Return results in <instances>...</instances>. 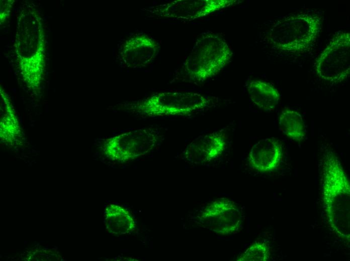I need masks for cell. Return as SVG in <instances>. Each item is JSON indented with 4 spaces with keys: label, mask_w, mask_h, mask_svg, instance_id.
I'll use <instances>...</instances> for the list:
<instances>
[{
    "label": "cell",
    "mask_w": 350,
    "mask_h": 261,
    "mask_svg": "<svg viewBox=\"0 0 350 261\" xmlns=\"http://www.w3.org/2000/svg\"><path fill=\"white\" fill-rule=\"evenodd\" d=\"M322 200L330 227L339 237L349 243L350 184L340 161L331 151L324 155Z\"/></svg>",
    "instance_id": "6da1fadb"
},
{
    "label": "cell",
    "mask_w": 350,
    "mask_h": 261,
    "mask_svg": "<svg viewBox=\"0 0 350 261\" xmlns=\"http://www.w3.org/2000/svg\"><path fill=\"white\" fill-rule=\"evenodd\" d=\"M201 226L220 234L239 231L243 222L242 212L232 200L222 198L208 203L197 216Z\"/></svg>",
    "instance_id": "5b68a950"
},
{
    "label": "cell",
    "mask_w": 350,
    "mask_h": 261,
    "mask_svg": "<svg viewBox=\"0 0 350 261\" xmlns=\"http://www.w3.org/2000/svg\"><path fill=\"white\" fill-rule=\"evenodd\" d=\"M232 54L221 36L203 34L193 48L187 66L194 79L203 81L218 74L229 62Z\"/></svg>",
    "instance_id": "3957f363"
},
{
    "label": "cell",
    "mask_w": 350,
    "mask_h": 261,
    "mask_svg": "<svg viewBox=\"0 0 350 261\" xmlns=\"http://www.w3.org/2000/svg\"><path fill=\"white\" fill-rule=\"evenodd\" d=\"M283 149L281 142L275 138L262 139L255 144L248 155L250 166L261 172H271L280 163Z\"/></svg>",
    "instance_id": "ba28073f"
},
{
    "label": "cell",
    "mask_w": 350,
    "mask_h": 261,
    "mask_svg": "<svg viewBox=\"0 0 350 261\" xmlns=\"http://www.w3.org/2000/svg\"><path fill=\"white\" fill-rule=\"evenodd\" d=\"M157 140L156 134L148 129L126 132L107 140L105 152L111 159L125 162L147 153Z\"/></svg>",
    "instance_id": "8992f818"
},
{
    "label": "cell",
    "mask_w": 350,
    "mask_h": 261,
    "mask_svg": "<svg viewBox=\"0 0 350 261\" xmlns=\"http://www.w3.org/2000/svg\"><path fill=\"white\" fill-rule=\"evenodd\" d=\"M248 93L253 103L266 111L274 109L280 98V93L275 87L260 80L251 81L248 86Z\"/></svg>",
    "instance_id": "8fae6325"
},
{
    "label": "cell",
    "mask_w": 350,
    "mask_h": 261,
    "mask_svg": "<svg viewBox=\"0 0 350 261\" xmlns=\"http://www.w3.org/2000/svg\"><path fill=\"white\" fill-rule=\"evenodd\" d=\"M205 96L194 92H163L151 97L146 103V111L153 115H184L209 106Z\"/></svg>",
    "instance_id": "52a82bcc"
},
{
    "label": "cell",
    "mask_w": 350,
    "mask_h": 261,
    "mask_svg": "<svg viewBox=\"0 0 350 261\" xmlns=\"http://www.w3.org/2000/svg\"><path fill=\"white\" fill-rule=\"evenodd\" d=\"M321 22L319 16L309 14L284 17L272 28L270 37L271 42L277 49L284 51H304L317 38Z\"/></svg>",
    "instance_id": "7a4b0ae2"
},
{
    "label": "cell",
    "mask_w": 350,
    "mask_h": 261,
    "mask_svg": "<svg viewBox=\"0 0 350 261\" xmlns=\"http://www.w3.org/2000/svg\"><path fill=\"white\" fill-rule=\"evenodd\" d=\"M226 147L221 134L213 133L202 136L193 141L187 149L189 159L196 163L211 161L220 156Z\"/></svg>",
    "instance_id": "9c48e42d"
},
{
    "label": "cell",
    "mask_w": 350,
    "mask_h": 261,
    "mask_svg": "<svg viewBox=\"0 0 350 261\" xmlns=\"http://www.w3.org/2000/svg\"><path fill=\"white\" fill-rule=\"evenodd\" d=\"M105 223L112 234H125L131 232L136 224L129 211L121 206L108 205L105 211Z\"/></svg>",
    "instance_id": "30bf717a"
},
{
    "label": "cell",
    "mask_w": 350,
    "mask_h": 261,
    "mask_svg": "<svg viewBox=\"0 0 350 261\" xmlns=\"http://www.w3.org/2000/svg\"><path fill=\"white\" fill-rule=\"evenodd\" d=\"M350 34L338 32L323 50L316 62L317 75L325 81L337 83L349 75Z\"/></svg>",
    "instance_id": "277c9868"
},
{
    "label": "cell",
    "mask_w": 350,
    "mask_h": 261,
    "mask_svg": "<svg viewBox=\"0 0 350 261\" xmlns=\"http://www.w3.org/2000/svg\"><path fill=\"white\" fill-rule=\"evenodd\" d=\"M270 248L266 242L257 241L249 246L237 259L238 261H267L270 258Z\"/></svg>",
    "instance_id": "4fadbf2b"
},
{
    "label": "cell",
    "mask_w": 350,
    "mask_h": 261,
    "mask_svg": "<svg viewBox=\"0 0 350 261\" xmlns=\"http://www.w3.org/2000/svg\"><path fill=\"white\" fill-rule=\"evenodd\" d=\"M281 131L288 138L296 142L302 141L305 137V126L303 118L298 112L285 109L279 117Z\"/></svg>",
    "instance_id": "7c38bea8"
}]
</instances>
